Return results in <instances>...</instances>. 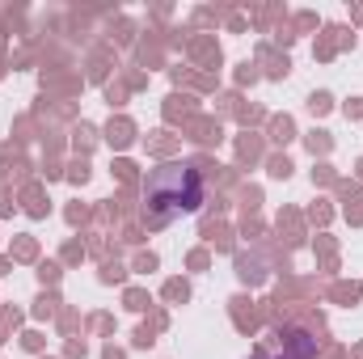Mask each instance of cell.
Masks as SVG:
<instances>
[{
  "instance_id": "1",
  "label": "cell",
  "mask_w": 363,
  "mask_h": 359,
  "mask_svg": "<svg viewBox=\"0 0 363 359\" xmlns=\"http://www.w3.org/2000/svg\"><path fill=\"white\" fill-rule=\"evenodd\" d=\"M144 203L152 207L157 220H169V216H182V211L186 216L199 211V203H203V178H199V170L169 165V170L148 174V182H144Z\"/></svg>"
}]
</instances>
